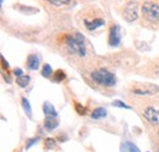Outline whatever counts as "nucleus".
Masks as SVG:
<instances>
[{
	"label": "nucleus",
	"instance_id": "nucleus-1",
	"mask_svg": "<svg viewBox=\"0 0 159 152\" xmlns=\"http://www.w3.org/2000/svg\"><path fill=\"white\" fill-rule=\"evenodd\" d=\"M59 42L60 48L64 49L67 55L79 58V59L86 57V54H87L86 40H84V37L80 32L66 33L65 36H62V38Z\"/></svg>",
	"mask_w": 159,
	"mask_h": 152
},
{
	"label": "nucleus",
	"instance_id": "nucleus-2",
	"mask_svg": "<svg viewBox=\"0 0 159 152\" xmlns=\"http://www.w3.org/2000/svg\"><path fill=\"white\" fill-rule=\"evenodd\" d=\"M83 17H82V23L83 27L88 31V32H94L97 28L103 27L105 25V19L102 16L99 11L97 9H93L91 11H82Z\"/></svg>",
	"mask_w": 159,
	"mask_h": 152
},
{
	"label": "nucleus",
	"instance_id": "nucleus-3",
	"mask_svg": "<svg viewBox=\"0 0 159 152\" xmlns=\"http://www.w3.org/2000/svg\"><path fill=\"white\" fill-rule=\"evenodd\" d=\"M141 11H142V17L147 25L153 27L159 26V4L153 1H146L143 2Z\"/></svg>",
	"mask_w": 159,
	"mask_h": 152
},
{
	"label": "nucleus",
	"instance_id": "nucleus-4",
	"mask_svg": "<svg viewBox=\"0 0 159 152\" xmlns=\"http://www.w3.org/2000/svg\"><path fill=\"white\" fill-rule=\"evenodd\" d=\"M91 78L97 82L100 86L104 87H113L116 83V77L114 74H111L109 70L104 69V68H99L94 71L91 73Z\"/></svg>",
	"mask_w": 159,
	"mask_h": 152
},
{
	"label": "nucleus",
	"instance_id": "nucleus-5",
	"mask_svg": "<svg viewBox=\"0 0 159 152\" xmlns=\"http://www.w3.org/2000/svg\"><path fill=\"white\" fill-rule=\"evenodd\" d=\"M122 16L127 22H132V21L137 20V17H139V5L136 2H127L125 9H124Z\"/></svg>",
	"mask_w": 159,
	"mask_h": 152
},
{
	"label": "nucleus",
	"instance_id": "nucleus-6",
	"mask_svg": "<svg viewBox=\"0 0 159 152\" xmlns=\"http://www.w3.org/2000/svg\"><path fill=\"white\" fill-rule=\"evenodd\" d=\"M109 45L110 47H118L121 40V28L119 25L113 23L109 28Z\"/></svg>",
	"mask_w": 159,
	"mask_h": 152
},
{
	"label": "nucleus",
	"instance_id": "nucleus-7",
	"mask_svg": "<svg viewBox=\"0 0 159 152\" xmlns=\"http://www.w3.org/2000/svg\"><path fill=\"white\" fill-rule=\"evenodd\" d=\"M143 116L149 124L159 125V109H156L154 107H146L143 111Z\"/></svg>",
	"mask_w": 159,
	"mask_h": 152
},
{
	"label": "nucleus",
	"instance_id": "nucleus-8",
	"mask_svg": "<svg viewBox=\"0 0 159 152\" xmlns=\"http://www.w3.org/2000/svg\"><path fill=\"white\" fill-rule=\"evenodd\" d=\"M39 57L36 54H30L27 58V68L30 70H37L39 68Z\"/></svg>",
	"mask_w": 159,
	"mask_h": 152
},
{
	"label": "nucleus",
	"instance_id": "nucleus-9",
	"mask_svg": "<svg viewBox=\"0 0 159 152\" xmlns=\"http://www.w3.org/2000/svg\"><path fill=\"white\" fill-rule=\"evenodd\" d=\"M59 121H58V118H53V116H45V120H44V129L47 131H53L57 126H58Z\"/></svg>",
	"mask_w": 159,
	"mask_h": 152
},
{
	"label": "nucleus",
	"instance_id": "nucleus-10",
	"mask_svg": "<svg viewBox=\"0 0 159 152\" xmlns=\"http://www.w3.org/2000/svg\"><path fill=\"white\" fill-rule=\"evenodd\" d=\"M43 112L45 114V116H53V118H58V113L54 108V106L49 102H45L43 104Z\"/></svg>",
	"mask_w": 159,
	"mask_h": 152
},
{
	"label": "nucleus",
	"instance_id": "nucleus-11",
	"mask_svg": "<svg viewBox=\"0 0 159 152\" xmlns=\"http://www.w3.org/2000/svg\"><path fill=\"white\" fill-rule=\"evenodd\" d=\"M121 152H141L139 147L131 142V141H125L121 144Z\"/></svg>",
	"mask_w": 159,
	"mask_h": 152
},
{
	"label": "nucleus",
	"instance_id": "nucleus-12",
	"mask_svg": "<svg viewBox=\"0 0 159 152\" xmlns=\"http://www.w3.org/2000/svg\"><path fill=\"white\" fill-rule=\"evenodd\" d=\"M107 115V109L105 108H103V107H98V108H96L92 114H91V118L92 119H100V118H104Z\"/></svg>",
	"mask_w": 159,
	"mask_h": 152
},
{
	"label": "nucleus",
	"instance_id": "nucleus-13",
	"mask_svg": "<svg viewBox=\"0 0 159 152\" xmlns=\"http://www.w3.org/2000/svg\"><path fill=\"white\" fill-rule=\"evenodd\" d=\"M31 81V77L28 75H23L21 77H16V83L20 86V87H26Z\"/></svg>",
	"mask_w": 159,
	"mask_h": 152
},
{
	"label": "nucleus",
	"instance_id": "nucleus-14",
	"mask_svg": "<svg viewBox=\"0 0 159 152\" xmlns=\"http://www.w3.org/2000/svg\"><path fill=\"white\" fill-rule=\"evenodd\" d=\"M156 91L158 90H148V88H134V93L135 95H139V96H149V95H153Z\"/></svg>",
	"mask_w": 159,
	"mask_h": 152
},
{
	"label": "nucleus",
	"instance_id": "nucleus-15",
	"mask_svg": "<svg viewBox=\"0 0 159 152\" xmlns=\"http://www.w3.org/2000/svg\"><path fill=\"white\" fill-rule=\"evenodd\" d=\"M22 107H23L25 112H26V114H27V116H28V118H32V111H31L30 102H28V99L25 98V97H22Z\"/></svg>",
	"mask_w": 159,
	"mask_h": 152
},
{
	"label": "nucleus",
	"instance_id": "nucleus-16",
	"mask_svg": "<svg viewBox=\"0 0 159 152\" xmlns=\"http://www.w3.org/2000/svg\"><path fill=\"white\" fill-rule=\"evenodd\" d=\"M42 75L44 76V77H52L53 75V69H52V66L49 65V64H45L44 66H43V69H42Z\"/></svg>",
	"mask_w": 159,
	"mask_h": 152
},
{
	"label": "nucleus",
	"instance_id": "nucleus-17",
	"mask_svg": "<svg viewBox=\"0 0 159 152\" xmlns=\"http://www.w3.org/2000/svg\"><path fill=\"white\" fill-rule=\"evenodd\" d=\"M65 73L62 71V70H58V71H55V74L53 75V78H54V81H57V82H61L62 80H65Z\"/></svg>",
	"mask_w": 159,
	"mask_h": 152
},
{
	"label": "nucleus",
	"instance_id": "nucleus-18",
	"mask_svg": "<svg viewBox=\"0 0 159 152\" xmlns=\"http://www.w3.org/2000/svg\"><path fill=\"white\" fill-rule=\"evenodd\" d=\"M44 145H45L47 149H54L57 146V142H55L54 139H47L45 142H44Z\"/></svg>",
	"mask_w": 159,
	"mask_h": 152
},
{
	"label": "nucleus",
	"instance_id": "nucleus-19",
	"mask_svg": "<svg viewBox=\"0 0 159 152\" xmlns=\"http://www.w3.org/2000/svg\"><path fill=\"white\" fill-rule=\"evenodd\" d=\"M113 106H115V107H120V108H125V109H131V107L130 106H127L126 103H124V102H121V101H114L113 103H111Z\"/></svg>",
	"mask_w": 159,
	"mask_h": 152
},
{
	"label": "nucleus",
	"instance_id": "nucleus-20",
	"mask_svg": "<svg viewBox=\"0 0 159 152\" xmlns=\"http://www.w3.org/2000/svg\"><path fill=\"white\" fill-rule=\"evenodd\" d=\"M75 109L77 111V113L80 114V115H83V114H86V109L83 108V106L82 104H80V103H75Z\"/></svg>",
	"mask_w": 159,
	"mask_h": 152
},
{
	"label": "nucleus",
	"instance_id": "nucleus-21",
	"mask_svg": "<svg viewBox=\"0 0 159 152\" xmlns=\"http://www.w3.org/2000/svg\"><path fill=\"white\" fill-rule=\"evenodd\" d=\"M49 4L54 6H66V5H70L71 2L70 1H50Z\"/></svg>",
	"mask_w": 159,
	"mask_h": 152
},
{
	"label": "nucleus",
	"instance_id": "nucleus-22",
	"mask_svg": "<svg viewBox=\"0 0 159 152\" xmlns=\"http://www.w3.org/2000/svg\"><path fill=\"white\" fill-rule=\"evenodd\" d=\"M38 140H39V137H33V139L28 140V141H27V144H26V149H27V150H28V149H31V147H32V145H33V144H36Z\"/></svg>",
	"mask_w": 159,
	"mask_h": 152
},
{
	"label": "nucleus",
	"instance_id": "nucleus-23",
	"mask_svg": "<svg viewBox=\"0 0 159 152\" xmlns=\"http://www.w3.org/2000/svg\"><path fill=\"white\" fill-rule=\"evenodd\" d=\"M14 74L17 76V77H21V76H23V74H22V70H21V69H19V68H16V69L14 70Z\"/></svg>",
	"mask_w": 159,
	"mask_h": 152
},
{
	"label": "nucleus",
	"instance_id": "nucleus-24",
	"mask_svg": "<svg viewBox=\"0 0 159 152\" xmlns=\"http://www.w3.org/2000/svg\"><path fill=\"white\" fill-rule=\"evenodd\" d=\"M158 137H159V131H158Z\"/></svg>",
	"mask_w": 159,
	"mask_h": 152
},
{
	"label": "nucleus",
	"instance_id": "nucleus-25",
	"mask_svg": "<svg viewBox=\"0 0 159 152\" xmlns=\"http://www.w3.org/2000/svg\"><path fill=\"white\" fill-rule=\"evenodd\" d=\"M158 152H159V150H158Z\"/></svg>",
	"mask_w": 159,
	"mask_h": 152
}]
</instances>
